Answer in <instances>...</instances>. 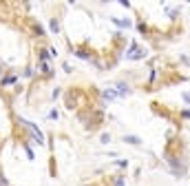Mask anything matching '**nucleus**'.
<instances>
[{"instance_id": "f257e3e1", "label": "nucleus", "mask_w": 190, "mask_h": 186, "mask_svg": "<svg viewBox=\"0 0 190 186\" xmlns=\"http://www.w3.org/2000/svg\"><path fill=\"white\" fill-rule=\"evenodd\" d=\"M124 142H128V144H135V146L141 144V140H139L137 135H124Z\"/></svg>"}, {"instance_id": "f03ea898", "label": "nucleus", "mask_w": 190, "mask_h": 186, "mask_svg": "<svg viewBox=\"0 0 190 186\" xmlns=\"http://www.w3.org/2000/svg\"><path fill=\"white\" fill-rule=\"evenodd\" d=\"M117 95H128L130 93V89H128V84H124V82H120V84H117Z\"/></svg>"}, {"instance_id": "7ed1b4c3", "label": "nucleus", "mask_w": 190, "mask_h": 186, "mask_svg": "<svg viewBox=\"0 0 190 186\" xmlns=\"http://www.w3.org/2000/svg\"><path fill=\"white\" fill-rule=\"evenodd\" d=\"M113 22H115L117 27H130V22L128 20H122V18H113Z\"/></svg>"}, {"instance_id": "20e7f679", "label": "nucleus", "mask_w": 190, "mask_h": 186, "mask_svg": "<svg viewBox=\"0 0 190 186\" xmlns=\"http://www.w3.org/2000/svg\"><path fill=\"white\" fill-rule=\"evenodd\" d=\"M104 98H106V100H115V98H117V93H113L110 89H106V91H104Z\"/></svg>"}, {"instance_id": "39448f33", "label": "nucleus", "mask_w": 190, "mask_h": 186, "mask_svg": "<svg viewBox=\"0 0 190 186\" xmlns=\"http://www.w3.org/2000/svg\"><path fill=\"white\" fill-rule=\"evenodd\" d=\"M100 140H102V144H108V142H110V135H108V133H102Z\"/></svg>"}, {"instance_id": "423d86ee", "label": "nucleus", "mask_w": 190, "mask_h": 186, "mask_svg": "<svg viewBox=\"0 0 190 186\" xmlns=\"http://www.w3.org/2000/svg\"><path fill=\"white\" fill-rule=\"evenodd\" d=\"M115 186H124V177H115V182H113Z\"/></svg>"}, {"instance_id": "0eeeda50", "label": "nucleus", "mask_w": 190, "mask_h": 186, "mask_svg": "<svg viewBox=\"0 0 190 186\" xmlns=\"http://www.w3.org/2000/svg\"><path fill=\"white\" fill-rule=\"evenodd\" d=\"M51 29H53V31H58V29H60V25H58V20H51Z\"/></svg>"}, {"instance_id": "6e6552de", "label": "nucleus", "mask_w": 190, "mask_h": 186, "mask_svg": "<svg viewBox=\"0 0 190 186\" xmlns=\"http://www.w3.org/2000/svg\"><path fill=\"white\" fill-rule=\"evenodd\" d=\"M184 100H186V102H190V93H184Z\"/></svg>"}]
</instances>
